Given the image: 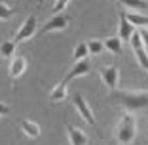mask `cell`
<instances>
[{
	"label": "cell",
	"mask_w": 148,
	"mask_h": 145,
	"mask_svg": "<svg viewBox=\"0 0 148 145\" xmlns=\"http://www.w3.org/2000/svg\"><path fill=\"white\" fill-rule=\"evenodd\" d=\"M112 97L127 111V113H135V111H140V109H146V107H148V92L114 90Z\"/></svg>",
	"instance_id": "obj_1"
},
{
	"label": "cell",
	"mask_w": 148,
	"mask_h": 145,
	"mask_svg": "<svg viewBox=\"0 0 148 145\" xmlns=\"http://www.w3.org/2000/svg\"><path fill=\"white\" fill-rule=\"evenodd\" d=\"M135 136H137V120L133 113H125L116 126V141L120 145H129L133 143Z\"/></svg>",
	"instance_id": "obj_2"
},
{
	"label": "cell",
	"mask_w": 148,
	"mask_h": 145,
	"mask_svg": "<svg viewBox=\"0 0 148 145\" xmlns=\"http://www.w3.org/2000/svg\"><path fill=\"white\" fill-rule=\"evenodd\" d=\"M36 33H38V17H36V13H31V15L21 23V27H19V31L15 33V38L13 40L19 44V42L31 40Z\"/></svg>",
	"instance_id": "obj_3"
},
{
	"label": "cell",
	"mask_w": 148,
	"mask_h": 145,
	"mask_svg": "<svg viewBox=\"0 0 148 145\" xmlns=\"http://www.w3.org/2000/svg\"><path fill=\"white\" fill-rule=\"evenodd\" d=\"M70 23V17L69 15H65V13H53V17H49L48 21L42 25V29H40V35H46V33H57V31H65L66 27H69Z\"/></svg>",
	"instance_id": "obj_4"
},
{
	"label": "cell",
	"mask_w": 148,
	"mask_h": 145,
	"mask_svg": "<svg viewBox=\"0 0 148 145\" xmlns=\"http://www.w3.org/2000/svg\"><path fill=\"white\" fill-rule=\"evenodd\" d=\"M129 44H131V48H133V53L137 56V61H139V65L148 73V52H146V48H144L143 40H140L139 31H135L133 35H131Z\"/></svg>",
	"instance_id": "obj_5"
},
{
	"label": "cell",
	"mask_w": 148,
	"mask_h": 145,
	"mask_svg": "<svg viewBox=\"0 0 148 145\" xmlns=\"http://www.w3.org/2000/svg\"><path fill=\"white\" fill-rule=\"evenodd\" d=\"M72 101H74V107H76V111H78L80 117H82V119L86 120V122L89 124V126L95 128V126H97L95 117H93V111H91V107H89V103L86 101V97H84L82 94H74Z\"/></svg>",
	"instance_id": "obj_6"
},
{
	"label": "cell",
	"mask_w": 148,
	"mask_h": 145,
	"mask_svg": "<svg viewBox=\"0 0 148 145\" xmlns=\"http://www.w3.org/2000/svg\"><path fill=\"white\" fill-rule=\"evenodd\" d=\"M99 75L105 82V86L108 90H116L118 84H120V69L114 65H105L99 69Z\"/></svg>",
	"instance_id": "obj_7"
},
{
	"label": "cell",
	"mask_w": 148,
	"mask_h": 145,
	"mask_svg": "<svg viewBox=\"0 0 148 145\" xmlns=\"http://www.w3.org/2000/svg\"><path fill=\"white\" fill-rule=\"evenodd\" d=\"M89 71H91V63H89V57H84V59H80V61L74 63V67L69 71V73H66V76H65L63 80H65V82H69V80L78 78V76H86Z\"/></svg>",
	"instance_id": "obj_8"
},
{
	"label": "cell",
	"mask_w": 148,
	"mask_h": 145,
	"mask_svg": "<svg viewBox=\"0 0 148 145\" xmlns=\"http://www.w3.org/2000/svg\"><path fill=\"white\" fill-rule=\"evenodd\" d=\"M135 33V25L127 19L125 12H120V27H118V38L122 42H129L131 35Z\"/></svg>",
	"instance_id": "obj_9"
},
{
	"label": "cell",
	"mask_w": 148,
	"mask_h": 145,
	"mask_svg": "<svg viewBox=\"0 0 148 145\" xmlns=\"http://www.w3.org/2000/svg\"><path fill=\"white\" fill-rule=\"evenodd\" d=\"M25 71H27V59L23 56H13L12 61H10V69H8L10 78H12V80L19 78Z\"/></svg>",
	"instance_id": "obj_10"
},
{
	"label": "cell",
	"mask_w": 148,
	"mask_h": 145,
	"mask_svg": "<svg viewBox=\"0 0 148 145\" xmlns=\"http://www.w3.org/2000/svg\"><path fill=\"white\" fill-rule=\"evenodd\" d=\"M66 136H69V143L70 145H87V134L80 128L69 124L66 126Z\"/></svg>",
	"instance_id": "obj_11"
},
{
	"label": "cell",
	"mask_w": 148,
	"mask_h": 145,
	"mask_svg": "<svg viewBox=\"0 0 148 145\" xmlns=\"http://www.w3.org/2000/svg\"><path fill=\"white\" fill-rule=\"evenodd\" d=\"M21 132L31 139H36V137H40V126L32 120H21Z\"/></svg>",
	"instance_id": "obj_12"
},
{
	"label": "cell",
	"mask_w": 148,
	"mask_h": 145,
	"mask_svg": "<svg viewBox=\"0 0 148 145\" xmlns=\"http://www.w3.org/2000/svg\"><path fill=\"white\" fill-rule=\"evenodd\" d=\"M65 99H66V82L61 80V82L49 92V101L57 103V101H65Z\"/></svg>",
	"instance_id": "obj_13"
},
{
	"label": "cell",
	"mask_w": 148,
	"mask_h": 145,
	"mask_svg": "<svg viewBox=\"0 0 148 145\" xmlns=\"http://www.w3.org/2000/svg\"><path fill=\"white\" fill-rule=\"evenodd\" d=\"M15 50H17V42L15 40H4L0 44V57L4 59H12L15 56Z\"/></svg>",
	"instance_id": "obj_14"
},
{
	"label": "cell",
	"mask_w": 148,
	"mask_h": 145,
	"mask_svg": "<svg viewBox=\"0 0 148 145\" xmlns=\"http://www.w3.org/2000/svg\"><path fill=\"white\" fill-rule=\"evenodd\" d=\"M105 44V50H108V52L112 53H122V40L118 38V36H108V38L103 42Z\"/></svg>",
	"instance_id": "obj_15"
},
{
	"label": "cell",
	"mask_w": 148,
	"mask_h": 145,
	"mask_svg": "<svg viewBox=\"0 0 148 145\" xmlns=\"http://www.w3.org/2000/svg\"><path fill=\"white\" fill-rule=\"evenodd\" d=\"M122 6H125V8L129 10H139V12H143V10L148 8V2L146 0H118Z\"/></svg>",
	"instance_id": "obj_16"
},
{
	"label": "cell",
	"mask_w": 148,
	"mask_h": 145,
	"mask_svg": "<svg viewBox=\"0 0 148 145\" xmlns=\"http://www.w3.org/2000/svg\"><path fill=\"white\" fill-rule=\"evenodd\" d=\"M86 44H87V50H89V56H101L103 50H105V44H103L101 40H97V38L87 40Z\"/></svg>",
	"instance_id": "obj_17"
},
{
	"label": "cell",
	"mask_w": 148,
	"mask_h": 145,
	"mask_svg": "<svg viewBox=\"0 0 148 145\" xmlns=\"http://www.w3.org/2000/svg\"><path fill=\"white\" fill-rule=\"evenodd\" d=\"M125 15L135 27H146L148 29V15H143V13H125Z\"/></svg>",
	"instance_id": "obj_18"
},
{
	"label": "cell",
	"mask_w": 148,
	"mask_h": 145,
	"mask_svg": "<svg viewBox=\"0 0 148 145\" xmlns=\"http://www.w3.org/2000/svg\"><path fill=\"white\" fill-rule=\"evenodd\" d=\"M17 13V10L12 8V6H8L6 2H0V21H8V19H12L13 15Z\"/></svg>",
	"instance_id": "obj_19"
},
{
	"label": "cell",
	"mask_w": 148,
	"mask_h": 145,
	"mask_svg": "<svg viewBox=\"0 0 148 145\" xmlns=\"http://www.w3.org/2000/svg\"><path fill=\"white\" fill-rule=\"evenodd\" d=\"M72 57H74V61H80V59H84V57H89V50H87V44H86V42L76 44Z\"/></svg>",
	"instance_id": "obj_20"
},
{
	"label": "cell",
	"mask_w": 148,
	"mask_h": 145,
	"mask_svg": "<svg viewBox=\"0 0 148 145\" xmlns=\"http://www.w3.org/2000/svg\"><path fill=\"white\" fill-rule=\"evenodd\" d=\"M70 0H55V4H53V13H61L63 10L69 6Z\"/></svg>",
	"instance_id": "obj_21"
},
{
	"label": "cell",
	"mask_w": 148,
	"mask_h": 145,
	"mask_svg": "<svg viewBox=\"0 0 148 145\" xmlns=\"http://www.w3.org/2000/svg\"><path fill=\"white\" fill-rule=\"evenodd\" d=\"M139 35H140V40H143L144 48H148V29H146V27H143V29L139 31Z\"/></svg>",
	"instance_id": "obj_22"
}]
</instances>
